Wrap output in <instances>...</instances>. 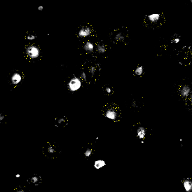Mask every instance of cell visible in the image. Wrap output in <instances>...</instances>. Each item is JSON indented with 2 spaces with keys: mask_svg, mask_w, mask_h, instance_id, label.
I'll list each match as a JSON object with an SVG mask.
<instances>
[{
  "mask_svg": "<svg viewBox=\"0 0 192 192\" xmlns=\"http://www.w3.org/2000/svg\"><path fill=\"white\" fill-rule=\"evenodd\" d=\"M89 74L90 75V76L93 77H94L95 75H96V72H97V67L96 66H90V68H89Z\"/></svg>",
  "mask_w": 192,
  "mask_h": 192,
  "instance_id": "cell-18",
  "label": "cell"
},
{
  "mask_svg": "<svg viewBox=\"0 0 192 192\" xmlns=\"http://www.w3.org/2000/svg\"><path fill=\"white\" fill-rule=\"evenodd\" d=\"M114 39L117 41H122L125 39V36L122 33H117L114 37Z\"/></svg>",
  "mask_w": 192,
  "mask_h": 192,
  "instance_id": "cell-16",
  "label": "cell"
},
{
  "mask_svg": "<svg viewBox=\"0 0 192 192\" xmlns=\"http://www.w3.org/2000/svg\"><path fill=\"white\" fill-rule=\"evenodd\" d=\"M37 38V36L34 35H29L26 37V39L28 40H35Z\"/></svg>",
  "mask_w": 192,
  "mask_h": 192,
  "instance_id": "cell-21",
  "label": "cell"
},
{
  "mask_svg": "<svg viewBox=\"0 0 192 192\" xmlns=\"http://www.w3.org/2000/svg\"><path fill=\"white\" fill-rule=\"evenodd\" d=\"M80 78H81L83 81H86L87 80L86 75L85 72H81V77H80Z\"/></svg>",
  "mask_w": 192,
  "mask_h": 192,
  "instance_id": "cell-20",
  "label": "cell"
},
{
  "mask_svg": "<svg viewBox=\"0 0 192 192\" xmlns=\"http://www.w3.org/2000/svg\"><path fill=\"white\" fill-rule=\"evenodd\" d=\"M22 76L20 74L18 73V72H15L13 73L12 75L11 78V81L12 84L13 85H18V83H20V81H22Z\"/></svg>",
  "mask_w": 192,
  "mask_h": 192,
  "instance_id": "cell-5",
  "label": "cell"
},
{
  "mask_svg": "<svg viewBox=\"0 0 192 192\" xmlns=\"http://www.w3.org/2000/svg\"><path fill=\"white\" fill-rule=\"evenodd\" d=\"M56 149L55 148L53 147V146H52V145H49L48 147H46V153L48 154H49V155H51V156H53V155H54L56 154Z\"/></svg>",
  "mask_w": 192,
  "mask_h": 192,
  "instance_id": "cell-13",
  "label": "cell"
},
{
  "mask_svg": "<svg viewBox=\"0 0 192 192\" xmlns=\"http://www.w3.org/2000/svg\"><path fill=\"white\" fill-rule=\"evenodd\" d=\"M91 32H92L91 28H89V27H87V26H84V27H82L79 30V31L78 32V36L79 37L84 38V37L90 36L91 35Z\"/></svg>",
  "mask_w": 192,
  "mask_h": 192,
  "instance_id": "cell-4",
  "label": "cell"
},
{
  "mask_svg": "<svg viewBox=\"0 0 192 192\" xmlns=\"http://www.w3.org/2000/svg\"><path fill=\"white\" fill-rule=\"evenodd\" d=\"M144 72V68L142 66H140L136 68V70H135V74L137 76H141Z\"/></svg>",
  "mask_w": 192,
  "mask_h": 192,
  "instance_id": "cell-17",
  "label": "cell"
},
{
  "mask_svg": "<svg viewBox=\"0 0 192 192\" xmlns=\"http://www.w3.org/2000/svg\"><path fill=\"white\" fill-rule=\"evenodd\" d=\"M179 41H180V39H179V38H176V39H175L173 41V42H174L175 43H179Z\"/></svg>",
  "mask_w": 192,
  "mask_h": 192,
  "instance_id": "cell-23",
  "label": "cell"
},
{
  "mask_svg": "<svg viewBox=\"0 0 192 192\" xmlns=\"http://www.w3.org/2000/svg\"><path fill=\"white\" fill-rule=\"evenodd\" d=\"M30 182L32 183V184H39V182H41V177L38 175H34L33 177H32L30 180Z\"/></svg>",
  "mask_w": 192,
  "mask_h": 192,
  "instance_id": "cell-15",
  "label": "cell"
},
{
  "mask_svg": "<svg viewBox=\"0 0 192 192\" xmlns=\"http://www.w3.org/2000/svg\"><path fill=\"white\" fill-rule=\"evenodd\" d=\"M4 116L3 114H0V121H2V120H4Z\"/></svg>",
  "mask_w": 192,
  "mask_h": 192,
  "instance_id": "cell-24",
  "label": "cell"
},
{
  "mask_svg": "<svg viewBox=\"0 0 192 192\" xmlns=\"http://www.w3.org/2000/svg\"><path fill=\"white\" fill-rule=\"evenodd\" d=\"M81 87V79L77 77H74L70 79L67 84V88L71 92H75Z\"/></svg>",
  "mask_w": 192,
  "mask_h": 192,
  "instance_id": "cell-1",
  "label": "cell"
},
{
  "mask_svg": "<svg viewBox=\"0 0 192 192\" xmlns=\"http://www.w3.org/2000/svg\"><path fill=\"white\" fill-rule=\"evenodd\" d=\"M67 123V120L65 118H56V121H55V124L57 126H64V125H66Z\"/></svg>",
  "mask_w": 192,
  "mask_h": 192,
  "instance_id": "cell-11",
  "label": "cell"
},
{
  "mask_svg": "<svg viewBox=\"0 0 192 192\" xmlns=\"http://www.w3.org/2000/svg\"><path fill=\"white\" fill-rule=\"evenodd\" d=\"M191 94V88L187 85H184L180 88V95L182 98H187Z\"/></svg>",
  "mask_w": 192,
  "mask_h": 192,
  "instance_id": "cell-6",
  "label": "cell"
},
{
  "mask_svg": "<svg viewBox=\"0 0 192 192\" xmlns=\"http://www.w3.org/2000/svg\"><path fill=\"white\" fill-rule=\"evenodd\" d=\"M43 9V6H39V7H38V10H39V11H42Z\"/></svg>",
  "mask_w": 192,
  "mask_h": 192,
  "instance_id": "cell-25",
  "label": "cell"
},
{
  "mask_svg": "<svg viewBox=\"0 0 192 192\" xmlns=\"http://www.w3.org/2000/svg\"><path fill=\"white\" fill-rule=\"evenodd\" d=\"M92 154V149H86V151H85V152H84V155H85V156L86 157H89L90 156V155Z\"/></svg>",
  "mask_w": 192,
  "mask_h": 192,
  "instance_id": "cell-19",
  "label": "cell"
},
{
  "mask_svg": "<svg viewBox=\"0 0 192 192\" xmlns=\"http://www.w3.org/2000/svg\"><path fill=\"white\" fill-rule=\"evenodd\" d=\"M147 19L151 23H157L161 20V15L160 14H152L147 17Z\"/></svg>",
  "mask_w": 192,
  "mask_h": 192,
  "instance_id": "cell-7",
  "label": "cell"
},
{
  "mask_svg": "<svg viewBox=\"0 0 192 192\" xmlns=\"http://www.w3.org/2000/svg\"><path fill=\"white\" fill-rule=\"evenodd\" d=\"M105 116L107 118L112 121H117L119 118L118 110L116 107H109L105 111Z\"/></svg>",
  "mask_w": 192,
  "mask_h": 192,
  "instance_id": "cell-2",
  "label": "cell"
},
{
  "mask_svg": "<svg viewBox=\"0 0 192 192\" xmlns=\"http://www.w3.org/2000/svg\"><path fill=\"white\" fill-rule=\"evenodd\" d=\"M105 91L107 94H110V93H112V88H111L109 86L106 87Z\"/></svg>",
  "mask_w": 192,
  "mask_h": 192,
  "instance_id": "cell-22",
  "label": "cell"
},
{
  "mask_svg": "<svg viewBox=\"0 0 192 192\" xmlns=\"http://www.w3.org/2000/svg\"><path fill=\"white\" fill-rule=\"evenodd\" d=\"M97 51L99 53H105L107 51L105 46L102 43H98L97 46Z\"/></svg>",
  "mask_w": 192,
  "mask_h": 192,
  "instance_id": "cell-14",
  "label": "cell"
},
{
  "mask_svg": "<svg viewBox=\"0 0 192 192\" xmlns=\"http://www.w3.org/2000/svg\"><path fill=\"white\" fill-rule=\"evenodd\" d=\"M17 192H24V190H23V189H18V190H17Z\"/></svg>",
  "mask_w": 192,
  "mask_h": 192,
  "instance_id": "cell-26",
  "label": "cell"
},
{
  "mask_svg": "<svg viewBox=\"0 0 192 192\" xmlns=\"http://www.w3.org/2000/svg\"><path fill=\"white\" fill-rule=\"evenodd\" d=\"M26 54L28 57L30 59H37L38 58L40 55V50L37 46L35 45H32L28 46L26 48Z\"/></svg>",
  "mask_w": 192,
  "mask_h": 192,
  "instance_id": "cell-3",
  "label": "cell"
},
{
  "mask_svg": "<svg viewBox=\"0 0 192 192\" xmlns=\"http://www.w3.org/2000/svg\"><path fill=\"white\" fill-rule=\"evenodd\" d=\"M20 177V175L19 174H17L16 175V177H17V178H19Z\"/></svg>",
  "mask_w": 192,
  "mask_h": 192,
  "instance_id": "cell-27",
  "label": "cell"
},
{
  "mask_svg": "<svg viewBox=\"0 0 192 192\" xmlns=\"http://www.w3.org/2000/svg\"><path fill=\"white\" fill-rule=\"evenodd\" d=\"M106 165L105 161L103 160H98L94 163V168L96 169H100Z\"/></svg>",
  "mask_w": 192,
  "mask_h": 192,
  "instance_id": "cell-12",
  "label": "cell"
},
{
  "mask_svg": "<svg viewBox=\"0 0 192 192\" xmlns=\"http://www.w3.org/2000/svg\"><path fill=\"white\" fill-rule=\"evenodd\" d=\"M83 48L84 50L88 53H92L93 51H94V45L93 43H91L90 41H87L86 42V43L84 44V46H83Z\"/></svg>",
  "mask_w": 192,
  "mask_h": 192,
  "instance_id": "cell-10",
  "label": "cell"
},
{
  "mask_svg": "<svg viewBox=\"0 0 192 192\" xmlns=\"http://www.w3.org/2000/svg\"><path fill=\"white\" fill-rule=\"evenodd\" d=\"M137 135L140 139H144L146 135V129L142 126H140L137 130Z\"/></svg>",
  "mask_w": 192,
  "mask_h": 192,
  "instance_id": "cell-9",
  "label": "cell"
},
{
  "mask_svg": "<svg viewBox=\"0 0 192 192\" xmlns=\"http://www.w3.org/2000/svg\"><path fill=\"white\" fill-rule=\"evenodd\" d=\"M183 186L187 192H191L192 191V182L189 179H185L183 182Z\"/></svg>",
  "mask_w": 192,
  "mask_h": 192,
  "instance_id": "cell-8",
  "label": "cell"
}]
</instances>
